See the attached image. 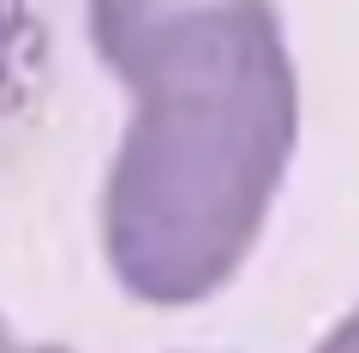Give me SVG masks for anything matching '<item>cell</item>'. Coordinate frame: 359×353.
I'll list each match as a JSON object with an SVG mask.
<instances>
[{"mask_svg": "<svg viewBox=\"0 0 359 353\" xmlns=\"http://www.w3.org/2000/svg\"><path fill=\"white\" fill-rule=\"evenodd\" d=\"M132 120L102 180V252L144 305H198L252 258L299 144L276 0H84Z\"/></svg>", "mask_w": 359, "mask_h": 353, "instance_id": "1", "label": "cell"}, {"mask_svg": "<svg viewBox=\"0 0 359 353\" xmlns=\"http://www.w3.org/2000/svg\"><path fill=\"white\" fill-rule=\"evenodd\" d=\"M36 72V6L0 0V114L25 102V84Z\"/></svg>", "mask_w": 359, "mask_h": 353, "instance_id": "2", "label": "cell"}, {"mask_svg": "<svg viewBox=\"0 0 359 353\" xmlns=\"http://www.w3.org/2000/svg\"><path fill=\"white\" fill-rule=\"evenodd\" d=\"M318 353H359V305H353V312H347L341 324H335L330 335L318 341Z\"/></svg>", "mask_w": 359, "mask_h": 353, "instance_id": "3", "label": "cell"}, {"mask_svg": "<svg viewBox=\"0 0 359 353\" xmlns=\"http://www.w3.org/2000/svg\"><path fill=\"white\" fill-rule=\"evenodd\" d=\"M0 353H60V347H30V341H18L13 329L0 324Z\"/></svg>", "mask_w": 359, "mask_h": 353, "instance_id": "4", "label": "cell"}]
</instances>
